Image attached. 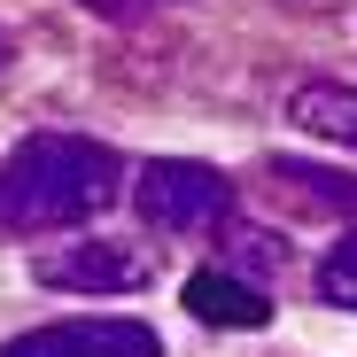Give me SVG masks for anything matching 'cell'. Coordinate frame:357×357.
Returning a JSON list of instances; mask_svg holds the SVG:
<instances>
[{"instance_id":"cell-7","label":"cell","mask_w":357,"mask_h":357,"mask_svg":"<svg viewBox=\"0 0 357 357\" xmlns=\"http://www.w3.org/2000/svg\"><path fill=\"white\" fill-rule=\"evenodd\" d=\"M272 178H280V187H295L303 202H319V210H357V178H342V171H311V163H272Z\"/></svg>"},{"instance_id":"cell-5","label":"cell","mask_w":357,"mask_h":357,"mask_svg":"<svg viewBox=\"0 0 357 357\" xmlns=\"http://www.w3.org/2000/svg\"><path fill=\"white\" fill-rule=\"evenodd\" d=\"M187 311H195L202 326H264V319H272L264 287L233 280V272H195V280H187Z\"/></svg>"},{"instance_id":"cell-8","label":"cell","mask_w":357,"mask_h":357,"mask_svg":"<svg viewBox=\"0 0 357 357\" xmlns=\"http://www.w3.org/2000/svg\"><path fill=\"white\" fill-rule=\"evenodd\" d=\"M319 295H326L334 311H357V233L326 249V264H319Z\"/></svg>"},{"instance_id":"cell-9","label":"cell","mask_w":357,"mask_h":357,"mask_svg":"<svg viewBox=\"0 0 357 357\" xmlns=\"http://www.w3.org/2000/svg\"><path fill=\"white\" fill-rule=\"evenodd\" d=\"M93 16H140V8H163V0H86Z\"/></svg>"},{"instance_id":"cell-2","label":"cell","mask_w":357,"mask_h":357,"mask_svg":"<svg viewBox=\"0 0 357 357\" xmlns=\"http://www.w3.org/2000/svg\"><path fill=\"white\" fill-rule=\"evenodd\" d=\"M132 202H140V225H155V233H210L233 210V178L210 163H187V155H163V163H140Z\"/></svg>"},{"instance_id":"cell-3","label":"cell","mask_w":357,"mask_h":357,"mask_svg":"<svg viewBox=\"0 0 357 357\" xmlns=\"http://www.w3.org/2000/svg\"><path fill=\"white\" fill-rule=\"evenodd\" d=\"M31 272L54 295H132V287L155 280L148 249H132V241H63V249H47Z\"/></svg>"},{"instance_id":"cell-6","label":"cell","mask_w":357,"mask_h":357,"mask_svg":"<svg viewBox=\"0 0 357 357\" xmlns=\"http://www.w3.org/2000/svg\"><path fill=\"white\" fill-rule=\"evenodd\" d=\"M287 116L303 132H319V140H334V148H357V93L349 86H303L287 101Z\"/></svg>"},{"instance_id":"cell-1","label":"cell","mask_w":357,"mask_h":357,"mask_svg":"<svg viewBox=\"0 0 357 357\" xmlns=\"http://www.w3.org/2000/svg\"><path fill=\"white\" fill-rule=\"evenodd\" d=\"M116 195H125V163L78 132H39L0 163V225L8 233H54L101 218Z\"/></svg>"},{"instance_id":"cell-4","label":"cell","mask_w":357,"mask_h":357,"mask_svg":"<svg viewBox=\"0 0 357 357\" xmlns=\"http://www.w3.org/2000/svg\"><path fill=\"white\" fill-rule=\"evenodd\" d=\"M0 357H163V342L140 319H63V326L16 334Z\"/></svg>"}]
</instances>
